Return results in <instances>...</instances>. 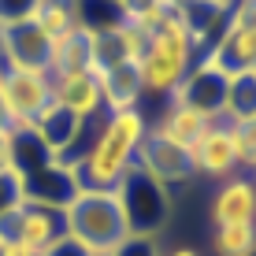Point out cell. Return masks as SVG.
Returning <instances> with one entry per match:
<instances>
[{"mask_svg":"<svg viewBox=\"0 0 256 256\" xmlns=\"http://www.w3.org/2000/svg\"><path fill=\"white\" fill-rule=\"evenodd\" d=\"M226 78L230 74H223V70H216L212 64L200 60V64L186 74V82L178 86V93H174L171 100H182V104H190V108L219 119L223 108H226Z\"/></svg>","mask_w":256,"mask_h":256,"instance_id":"cell-14","label":"cell"},{"mask_svg":"<svg viewBox=\"0 0 256 256\" xmlns=\"http://www.w3.org/2000/svg\"><path fill=\"white\" fill-rule=\"evenodd\" d=\"M252 178H256V174H252Z\"/></svg>","mask_w":256,"mask_h":256,"instance_id":"cell-35","label":"cell"},{"mask_svg":"<svg viewBox=\"0 0 256 256\" xmlns=\"http://www.w3.org/2000/svg\"><path fill=\"white\" fill-rule=\"evenodd\" d=\"M197 64H200V48H197V41H193L186 19H182V8H178V12L152 34L148 52L138 60L141 90H145V96H160L167 104Z\"/></svg>","mask_w":256,"mask_h":256,"instance_id":"cell-2","label":"cell"},{"mask_svg":"<svg viewBox=\"0 0 256 256\" xmlns=\"http://www.w3.org/2000/svg\"><path fill=\"white\" fill-rule=\"evenodd\" d=\"M216 256H256V223L249 226H216L212 230Z\"/></svg>","mask_w":256,"mask_h":256,"instance_id":"cell-21","label":"cell"},{"mask_svg":"<svg viewBox=\"0 0 256 256\" xmlns=\"http://www.w3.org/2000/svg\"><path fill=\"white\" fill-rule=\"evenodd\" d=\"M64 238H67V216L60 208H41L22 200L19 208L0 216V242H26L45 252Z\"/></svg>","mask_w":256,"mask_h":256,"instance_id":"cell-6","label":"cell"},{"mask_svg":"<svg viewBox=\"0 0 256 256\" xmlns=\"http://www.w3.org/2000/svg\"><path fill=\"white\" fill-rule=\"evenodd\" d=\"M0 245H4V242H0Z\"/></svg>","mask_w":256,"mask_h":256,"instance_id":"cell-34","label":"cell"},{"mask_svg":"<svg viewBox=\"0 0 256 256\" xmlns=\"http://www.w3.org/2000/svg\"><path fill=\"white\" fill-rule=\"evenodd\" d=\"M108 256H112V252H108Z\"/></svg>","mask_w":256,"mask_h":256,"instance_id":"cell-36","label":"cell"},{"mask_svg":"<svg viewBox=\"0 0 256 256\" xmlns=\"http://www.w3.org/2000/svg\"><path fill=\"white\" fill-rule=\"evenodd\" d=\"M119 64H130L122 30H116V34H93V70H112Z\"/></svg>","mask_w":256,"mask_h":256,"instance_id":"cell-22","label":"cell"},{"mask_svg":"<svg viewBox=\"0 0 256 256\" xmlns=\"http://www.w3.org/2000/svg\"><path fill=\"white\" fill-rule=\"evenodd\" d=\"M212 226H249L256 223V178L252 174H234L219 182L208 200Z\"/></svg>","mask_w":256,"mask_h":256,"instance_id":"cell-11","label":"cell"},{"mask_svg":"<svg viewBox=\"0 0 256 256\" xmlns=\"http://www.w3.org/2000/svg\"><path fill=\"white\" fill-rule=\"evenodd\" d=\"M22 178V197L30 200V204H41V208H60L67 212L70 200L82 193V182H78V171L67 164H41L38 171H26L19 174Z\"/></svg>","mask_w":256,"mask_h":256,"instance_id":"cell-8","label":"cell"},{"mask_svg":"<svg viewBox=\"0 0 256 256\" xmlns=\"http://www.w3.org/2000/svg\"><path fill=\"white\" fill-rule=\"evenodd\" d=\"M112 256H160V245L156 238H145V234H130L126 242L119 245Z\"/></svg>","mask_w":256,"mask_h":256,"instance_id":"cell-26","label":"cell"},{"mask_svg":"<svg viewBox=\"0 0 256 256\" xmlns=\"http://www.w3.org/2000/svg\"><path fill=\"white\" fill-rule=\"evenodd\" d=\"M226 26L238 30H256V0H234L226 12Z\"/></svg>","mask_w":256,"mask_h":256,"instance_id":"cell-25","label":"cell"},{"mask_svg":"<svg viewBox=\"0 0 256 256\" xmlns=\"http://www.w3.org/2000/svg\"><path fill=\"white\" fill-rule=\"evenodd\" d=\"M26 22H34L48 41H56V38H64L67 30H74V26H78L74 0H38Z\"/></svg>","mask_w":256,"mask_h":256,"instance_id":"cell-18","label":"cell"},{"mask_svg":"<svg viewBox=\"0 0 256 256\" xmlns=\"http://www.w3.org/2000/svg\"><path fill=\"white\" fill-rule=\"evenodd\" d=\"M223 116L230 122L256 119V70H238L226 78V108Z\"/></svg>","mask_w":256,"mask_h":256,"instance_id":"cell-20","label":"cell"},{"mask_svg":"<svg viewBox=\"0 0 256 256\" xmlns=\"http://www.w3.org/2000/svg\"><path fill=\"white\" fill-rule=\"evenodd\" d=\"M160 256H204V252L193 245H171V249H160Z\"/></svg>","mask_w":256,"mask_h":256,"instance_id":"cell-31","label":"cell"},{"mask_svg":"<svg viewBox=\"0 0 256 256\" xmlns=\"http://www.w3.org/2000/svg\"><path fill=\"white\" fill-rule=\"evenodd\" d=\"M45 256H93V252H86L78 242H70V238H64V242H56L52 249H45Z\"/></svg>","mask_w":256,"mask_h":256,"instance_id":"cell-29","label":"cell"},{"mask_svg":"<svg viewBox=\"0 0 256 256\" xmlns=\"http://www.w3.org/2000/svg\"><path fill=\"white\" fill-rule=\"evenodd\" d=\"M190 160H193V171L204 174V178H212V182L234 178V171H238V148H234L230 119H226V116L212 119V126L200 134L197 145L190 148Z\"/></svg>","mask_w":256,"mask_h":256,"instance_id":"cell-7","label":"cell"},{"mask_svg":"<svg viewBox=\"0 0 256 256\" xmlns=\"http://www.w3.org/2000/svg\"><path fill=\"white\" fill-rule=\"evenodd\" d=\"M52 41L34 22L0 26V67L4 70H48Z\"/></svg>","mask_w":256,"mask_h":256,"instance_id":"cell-9","label":"cell"},{"mask_svg":"<svg viewBox=\"0 0 256 256\" xmlns=\"http://www.w3.org/2000/svg\"><path fill=\"white\" fill-rule=\"evenodd\" d=\"M0 130H12V119H8V108H4V100H0Z\"/></svg>","mask_w":256,"mask_h":256,"instance_id":"cell-32","label":"cell"},{"mask_svg":"<svg viewBox=\"0 0 256 256\" xmlns=\"http://www.w3.org/2000/svg\"><path fill=\"white\" fill-rule=\"evenodd\" d=\"M0 100L8 108L12 130H34L52 108V74L48 70H4L0 67Z\"/></svg>","mask_w":256,"mask_h":256,"instance_id":"cell-5","label":"cell"},{"mask_svg":"<svg viewBox=\"0 0 256 256\" xmlns=\"http://www.w3.org/2000/svg\"><path fill=\"white\" fill-rule=\"evenodd\" d=\"M34 4H38V0H0V26H8V22H22V19H30V12H34Z\"/></svg>","mask_w":256,"mask_h":256,"instance_id":"cell-27","label":"cell"},{"mask_svg":"<svg viewBox=\"0 0 256 256\" xmlns=\"http://www.w3.org/2000/svg\"><path fill=\"white\" fill-rule=\"evenodd\" d=\"M15 174V130H0V178Z\"/></svg>","mask_w":256,"mask_h":256,"instance_id":"cell-28","label":"cell"},{"mask_svg":"<svg viewBox=\"0 0 256 256\" xmlns=\"http://www.w3.org/2000/svg\"><path fill=\"white\" fill-rule=\"evenodd\" d=\"M100 90H104V108L108 112L141 108V100H145L138 64H119L112 70H100Z\"/></svg>","mask_w":256,"mask_h":256,"instance_id":"cell-16","label":"cell"},{"mask_svg":"<svg viewBox=\"0 0 256 256\" xmlns=\"http://www.w3.org/2000/svg\"><path fill=\"white\" fill-rule=\"evenodd\" d=\"M234 130V148H238V167L256 174V119L245 122H230Z\"/></svg>","mask_w":256,"mask_h":256,"instance_id":"cell-23","label":"cell"},{"mask_svg":"<svg viewBox=\"0 0 256 256\" xmlns=\"http://www.w3.org/2000/svg\"><path fill=\"white\" fill-rule=\"evenodd\" d=\"M22 178H19V171L15 174H4L0 178V216H8L12 208H19L22 204Z\"/></svg>","mask_w":256,"mask_h":256,"instance_id":"cell-24","label":"cell"},{"mask_svg":"<svg viewBox=\"0 0 256 256\" xmlns=\"http://www.w3.org/2000/svg\"><path fill=\"white\" fill-rule=\"evenodd\" d=\"M74 70H93V34H86L82 26L67 30L64 38L52 41L48 52V74H74Z\"/></svg>","mask_w":256,"mask_h":256,"instance_id":"cell-15","label":"cell"},{"mask_svg":"<svg viewBox=\"0 0 256 256\" xmlns=\"http://www.w3.org/2000/svg\"><path fill=\"white\" fill-rule=\"evenodd\" d=\"M74 19L86 34H116L126 26L122 0H74Z\"/></svg>","mask_w":256,"mask_h":256,"instance_id":"cell-17","label":"cell"},{"mask_svg":"<svg viewBox=\"0 0 256 256\" xmlns=\"http://www.w3.org/2000/svg\"><path fill=\"white\" fill-rule=\"evenodd\" d=\"M148 138V116L145 108H126V112H108L100 122L93 148L86 160L74 167L82 190H116L122 174L138 164V148Z\"/></svg>","mask_w":256,"mask_h":256,"instance_id":"cell-1","label":"cell"},{"mask_svg":"<svg viewBox=\"0 0 256 256\" xmlns=\"http://www.w3.org/2000/svg\"><path fill=\"white\" fill-rule=\"evenodd\" d=\"M208 126H212V116L190 108V104H182V100H167L160 116L148 119V134H156L160 141H167V145H174V148H186V152L200 141V134H204Z\"/></svg>","mask_w":256,"mask_h":256,"instance_id":"cell-13","label":"cell"},{"mask_svg":"<svg viewBox=\"0 0 256 256\" xmlns=\"http://www.w3.org/2000/svg\"><path fill=\"white\" fill-rule=\"evenodd\" d=\"M138 167H141V171H148L160 186H167L171 193L178 190V186H186L193 174H197L186 148L167 145V141H160L156 134H148L145 141H141V148H138Z\"/></svg>","mask_w":256,"mask_h":256,"instance_id":"cell-12","label":"cell"},{"mask_svg":"<svg viewBox=\"0 0 256 256\" xmlns=\"http://www.w3.org/2000/svg\"><path fill=\"white\" fill-rule=\"evenodd\" d=\"M122 204V216H126L130 234H145V238H160V230L171 223V212H174V193L160 186L148 171H141L134 164L122 182L112 190Z\"/></svg>","mask_w":256,"mask_h":256,"instance_id":"cell-4","label":"cell"},{"mask_svg":"<svg viewBox=\"0 0 256 256\" xmlns=\"http://www.w3.org/2000/svg\"><path fill=\"white\" fill-rule=\"evenodd\" d=\"M78 122L82 119H74V116H67V112H60L56 104L45 112V116L38 119V126H34V134L41 138V145L52 152V160H60L64 156V148L70 145V138H74V130H78Z\"/></svg>","mask_w":256,"mask_h":256,"instance_id":"cell-19","label":"cell"},{"mask_svg":"<svg viewBox=\"0 0 256 256\" xmlns=\"http://www.w3.org/2000/svg\"><path fill=\"white\" fill-rule=\"evenodd\" d=\"M208 4H219V8H230L234 0H208Z\"/></svg>","mask_w":256,"mask_h":256,"instance_id":"cell-33","label":"cell"},{"mask_svg":"<svg viewBox=\"0 0 256 256\" xmlns=\"http://www.w3.org/2000/svg\"><path fill=\"white\" fill-rule=\"evenodd\" d=\"M0 256H45V252L34 249V245H26V242H4L0 245Z\"/></svg>","mask_w":256,"mask_h":256,"instance_id":"cell-30","label":"cell"},{"mask_svg":"<svg viewBox=\"0 0 256 256\" xmlns=\"http://www.w3.org/2000/svg\"><path fill=\"white\" fill-rule=\"evenodd\" d=\"M52 104L74 119L104 116V90H100V70H74V74L52 78Z\"/></svg>","mask_w":256,"mask_h":256,"instance_id":"cell-10","label":"cell"},{"mask_svg":"<svg viewBox=\"0 0 256 256\" xmlns=\"http://www.w3.org/2000/svg\"><path fill=\"white\" fill-rule=\"evenodd\" d=\"M64 216H67V238L78 242L93 256L116 252L130 238L122 204H119L116 193H108V190H82L74 200H70V208Z\"/></svg>","mask_w":256,"mask_h":256,"instance_id":"cell-3","label":"cell"}]
</instances>
